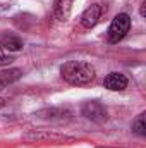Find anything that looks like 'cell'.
Wrapping results in <instances>:
<instances>
[{
  "label": "cell",
  "mask_w": 146,
  "mask_h": 148,
  "mask_svg": "<svg viewBox=\"0 0 146 148\" xmlns=\"http://www.w3.org/2000/svg\"><path fill=\"white\" fill-rule=\"evenodd\" d=\"M60 76L72 86H84L95 79L96 71L86 60H69L60 67Z\"/></svg>",
  "instance_id": "cell-1"
},
{
  "label": "cell",
  "mask_w": 146,
  "mask_h": 148,
  "mask_svg": "<svg viewBox=\"0 0 146 148\" xmlns=\"http://www.w3.org/2000/svg\"><path fill=\"white\" fill-rule=\"evenodd\" d=\"M129 29H131V17H129V14H117L108 26V33H107L108 43H119L120 40L126 38Z\"/></svg>",
  "instance_id": "cell-2"
},
{
  "label": "cell",
  "mask_w": 146,
  "mask_h": 148,
  "mask_svg": "<svg viewBox=\"0 0 146 148\" xmlns=\"http://www.w3.org/2000/svg\"><path fill=\"white\" fill-rule=\"evenodd\" d=\"M81 114L86 119H89V121H93L96 124H103L108 119L107 107L102 102H98V100H88V102H84L83 107H81Z\"/></svg>",
  "instance_id": "cell-3"
},
{
  "label": "cell",
  "mask_w": 146,
  "mask_h": 148,
  "mask_svg": "<svg viewBox=\"0 0 146 148\" xmlns=\"http://www.w3.org/2000/svg\"><path fill=\"white\" fill-rule=\"evenodd\" d=\"M103 14H107V7L103 3H93V5H89L83 12V16H81V26L86 28V29L95 28L100 23V19L103 17Z\"/></svg>",
  "instance_id": "cell-4"
},
{
  "label": "cell",
  "mask_w": 146,
  "mask_h": 148,
  "mask_svg": "<svg viewBox=\"0 0 146 148\" xmlns=\"http://www.w3.org/2000/svg\"><path fill=\"white\" fill-rule=\"evenodd\" d=\"M127 83H129L127 77L122 73H110L103 79V86L110 91H122L127 88Z\"/></svg>",
  "instance_id": "cell-5"
},
{
  "label": "cell",
  "mask_w": 146,
  "mask_h": 148,
  "mask_svg": "<svg viewBox=\"0 0 146 148\" xmlns=\"http://www.w3.org/2000/svg\"><path fill=\"white\" fill-rule=\"evenodd\" d=\"M0 48H3L7 52H19L24 48V41L17 35L3 33V35H0Z\"/></svg>",
  "instance_id": "cell-6"
},
{
  "label": "cell",
  "mask_w": 146,
  "mask_h": 148,
  "mask_svg": "<svg viewBox=\"0 0 146 148\" xmlns=\"http://www.w3.org/2000/svg\"><path fill=\"white\" fill-rule=\"evenodd\" d=\"M36 115L41 119H46V121H64L71 115V110L65 107H50V109L40 110Z\"/></svg>",
  "instance_id": "cell-7"
},
{
  "label": "cell",
  "mask_w": 146,
  "mask_h": 148,
  "mask_svg": "<svg viewBox=\"0 0 146 148\" xmlns=\"http://www.w3.org/2000/svg\"><path fill=\"white\" fill-rule=\"evenodd\" d=\"M23 77V71L17 69V67H9V69H3L0 71V91L5 90L7 86L14 84L16 81H19Z\"/></svg>",
  "instance_id": "cell-8"
},
{
  "label": "cell",
  "mask_w": 146,
  "mask_h": 148,
  "mask_svg": "<svg viewBox=\"0 0 146 148\" xmlns=\"http://www.w3.org/2000/svg\"><path fill=\"white\" fill-rule=\"evenodd\" d=\"M72 2L74 0H55L53 2V12H55L59 21H65L69 17L71 9H72Z\"/></svg>",
  "instance_id": "cell-9"
},
{
  "label": "cell",
  "mask_w": 146,
  "mask_h": 148,
  "mask_svg": "<svg viewBox=\"0 0 146 148\" xmlns=\"http://www.w3.org/2000/svg\"><path fill=\"white\" fill-rule=\"evenodd\" d=\"M146 114H139L134 121H132V133H136L138 136H146V122H145Z\"/></svg>",
  "instance_id": "cell-10"
},
{
  "label": "cell",
  "mask_w": 146,
  "mask_h": 148,
  "mask_svg": "<svg viewBox=\"0 0 146 148\" xmlns=\"http://www.w3.org/2000/svg\"><path fill=\"white\" fill-rule=\"evenodd\" d=\"M12 62H14V59H12L10 55L3 53V52L0 50V67H3V66H10Z\"/></svg>",
  "instance_id": "cell-11"
},
{
  "label": "cell",
  "mask_w": 146,
  "mask_h": 148,
  "mask_svg": "<svg viewBox=\"0 0 146 148\" xmlns=\"http://www.w3.org/2000/svg\"><path fill=\"white\" fill-rule=\"evenodd\" d=\"M145 5H146V3H143V5H141V10H139V14H141L143 17H145V14H146V12H145Z\"/></svg>",
  "instance_id": "cell-12"
},
{
  "label": "cell",
  "mask_w": 146,
  "mask_h": 148,
  "mask_svg": "<svg viewBox=\"0 0 146 148\" xmlns=\"http://www.w3.org/2000/svg\"><path fill=\"white\" fill-rule=\"evenodd\" d=\"M3 105H5V98H2V97H0V109H2Z\"/></svg>",
  "instance_id": "cell-13"
},
{
  "label": "cell",
  "mask_w": 146,
  "mask_h": 148,
  "mask_svg": "<svg viewBox=\"0 0 146 148\" xmlns=\"http://www.w3.org/2000/svg\"><path fill=\"white\" fill-rule=\"evenodd\" d=\"M98 148H115V147H98Z\"/></svg>",
  "instance_id": "cell-14"
}]
</instances>
